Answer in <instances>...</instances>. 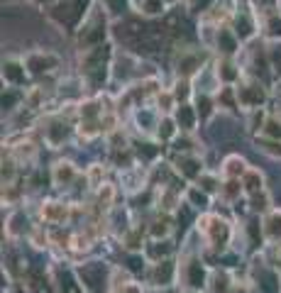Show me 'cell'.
I'll return each mask as SVG.
<instances>
[{
	"label": "cell",
	"instance_id": "cb8c5ba5",
	"mask_svg": "<svg viewBox=\"0 0 281 293\" xmlns=\"http://www.w3.org/2000/svg\"><path fill=\"white\" fill-rule=\"evenodd\" d=\"M188 198L193 200V205H198V208L208 205V195H206V191H198V188H191V191H188Z\"/></svg>",
	"mask_w": 281,
	"mask_h": 293
},
{
	"label": "cell",
	"instance_id": "836d02e7",
	"mask_svg": "<svg viewBox=\"0 0 281 293\" xmlns=\"http://www.w3.org/2000/svg\"><path fill=\"white\" fill-rule=\"evenodd\" d=\"M123 293H142V288L137 283H127V286H123Z\"/></svg>",
	"mask_w": 281,
	"mask_h": 293
},
{
	"label": "cell",
	"instance_id": "44dd1931",
	"mask_svg": "<svg viewBox=\"0 0 281 293\" xmlns=\"http://www.w3.org/2000/svg\"><path fill=\"white\" fill-rule=\"evenodd\" d=\"M264 135L271 137V140H281V122L279 120H267V125H264Z\"/></svg>",
	"mask_w": 281,
	"mask_h": 293
},
{
	"label": "cell",
	"instance_id": "d590c367",
	"mask_svg": "<svg viewBox=\"0 0 281 293\" xmlns=\"http://www.w3.org/2000/svg\"><path fill=\"white\" fill-rule=\"evenodd\" d=\"M34 3H44V0H34Z\"/></svg>",
	"mask_w": 281,
	"mask_h": 293
},
{
	"label": "cell",
	"instance_id": "2e32d148",
	"mask_svg": "<svg viewBox=\"0 0 281 293\" xmlns=\"http://www.w3.org/2000/svg\"><path fill=\"white\" fill-rule=\"evenodd\" d=\"M176 122H179L183 130H193V122H196L193 110H191L188 105H181V108H179V112H176Z\"/></svg>",
	"mask_w": 281,
	"mask_h": 293
},
{
	"label": "cell",
	"instance_id": "ffe728a7",
	"mask_svg": "<svg viewBox=\"0 0 281 293\" xmlns=\"http://www.w3.org/2000/svg\"><path fill=\"white\" fill-rule=\"evenodd\" d=\"M262 230H264V227H262ZM262 230H259V223H257V220H250V223H247V235H250V242H252L254 247L262 242Z\"/></svg>",
	"mask_w": 281,
	"mask_h": 293
},
{
	"label": "cell",
	"instance_id": "ba28073f",
	"mask_svg": "<svg viewBox=\"0 0 281 293\" xmlns=\"http://www.w3.org/2000/svg\"><path fill=\"white\" fill-rule=\"evenodd\" d=\"M176 169H179V174H183L186 179H198V176H200V161H198L196 156H181V159L176 161Z\"/></svg>",
	"mask_w": 281,
	"mask_h": 293
},
{
	"label": "cell",
	"instance_id": "8992f818",
	"mask_svg": "<svg viewBox=\"0 0 281 293\" xmlns=\"http://www.w3.org/2000/svg\"><path fill=\"white\" fill-rule=\"evenodd\" d=\"M186 283H188L191 288H200V286H206V266L200 264L198 259L188 262V266H186Z\"/></svg>",
	"mask_w": 281,
	"mask_h": 293
},
{
	"label": "cell",
	"instance_id": "f1b7e54d",
	"mask_svg": "<svg viewBox=\"0 0 281 293\" xmlns=\"http://www.w3.org/2000/svg\"><path fill=\"white\" fill-rule=\"evenodd\" d=\"M171 135H174V122L167 117V120H162V125H159V137H162V140H169Z\"/></svg>",
	"mask_w": 281,
	"mask_h": 293
},
{
	"label": "cell",
	"instance_id": "30bf717a",
	"mask_svg": "<svg viewBox=\"0 0 281 293\" xmlns=\"http://www.w3.org/2000/svg\"><path fill=\"white\" fill-rule=\"evenodd\" d=\"M264 235L269 239H281V210H271L264 218Z\"/></svg>",
	"mask_w": 281,
	"mask_h": 293
},
{
	"label": "cell",
	"instance_id": "484cf974",
	"mask_svg": "<svg viewBox=\"0 0 281 293\" xmlns=\"http://www.w3.org/2000/svg\"><path fill=\"white\" fill-rule=\"evenodd\" d=\"M198 183H200V188H203L206 193H213V191L218 188V181H215L213 176H203V174L198 176Z\"/></svg>",
	"mask_w": 281,
	"mask_h": 293
},
{
	"label": "cell",
	"instance_id": "d6986e66",
	"mask_svg": "<svg viewBox=\"0 0 281 293\" xmlns=\"http://www.w3.org/2000/svg\"><path fill=\"white\" fill-rule=\"evenodd\" d=\"M218 44L223 47V52H225V54H232V52L237 49V42H235V39H232V37H230V34L225 32V29L220 32V37H218Z\"/></svg>",
	"mask_w": 281,
	"mask_h": 293
},
{
	"label": "cell",
	"instance_id": "6da1fadb",
	"mask_svg": "<svg viewBox=\"0 0 281 293\" xmlns=\"http://www.w3.org/2000/svg\"><path fill=\"white\" fill-rule=\"evenodd\" d=\"M198 230L208 237L213 247H223L227 244V239H230V225L220 220L218 215H206V218H200L198 220Z\"/></svg>",
	"mask_w": 281,
	"mask_h": 293
},
{
	"label": "cell",
	"instance_id": "8fae6325",
	"mask_svg": "<svg viewBox=\"0 0 281 293\" xmlns=\"http://www.w3.org/2000/svg\"><path fill=\"white\" fill-rule=\"evenodd\" d=\"M56 64L54 56H47V54H32L27 59V69L32 73H42V71H49Z\"/></svg>",
	"mask_w": 281,
	"mask_h": 293
},
{
	"label": "cell",
	"instance_id": "e0dca14e",
	"mask_svg": "<svg viewBox=\"0 0 281 293\" xmlns=\"http://www.w3.org/2000/svg\"><path fill=\"white\" fill-rule=\"evenodd\" d=\"M211 293H227L230 291V279H227V274H220V271H215L211 279Z\"/></svg>",
	"mask_w": 281,
	"mask_h": 293
},
{
	"label": "cell",
	"instance_id": "f546056e",
	"mask_svg": "<svg viewBox=\"0 0 281 293\" xmlns=\"http://www.w3.org/2000/svg\"><path fill=\"white\" fill-rule=\"evenodd\" d=\"M267 29H269V34H271V37H281V17H279V15H274V17L269 20Z\"/></svg>",
	"mask_w": 281,
	"mask_h": 293
},
{
	"label": "cell",
	"instance_id": "4316f807",
	"mask_svg": "<svg viewBox=\"0 0 281 293\" xmlns=\"http://www.w3.org/2000/svg\"><path fill=\"white\" fill-rule=\"evenodd\" d=\"M169 252H171L169 242H156V247H149V254H152L154 259H159V257H167Z\"/></svg>",
	"mask_w": 281,
	"mask_h": 293
},
{
	"label": "cell",
	"instance_id": "5b68a950",
	"mask_svg": "<svg viewBox=\"0 0 281 293\" xmlns=\"http://www.w3.org/2000/svg\"><path fill=\"white\" fill-rule=\"evenodd\" d=\"M69 218V208L61 205V203H44L42 205V220L52 225H61Z\"/></svg>",
	"mask_w": 281,
	"mask_h": 293
},
{
	"label": "cell",
	"instance_id": "ac0fdd59",
	"mask_svg": "<svg viewBox=\"0 0 281 293\" xmlns=\"http://www.w3.org/2000/svg\"><path fill=\"white\" fill-rule=\"evenodd\" d=\"M237 76H239V73L235 71V66H232L230 61H223V64H220V78H223L225 83H232Z\"/></svg>",
	"mask_w": 281,
	"mask_h": 293
},
{
	"label": "cell",
	"instance_id": "e575fe53",
	"mask_svg": "<svg viewBox=\"0 0 281 293\" xmlns=\"http://www.w3.org/2000/svg\"><path fill=\"white\" fill-rule=\"evenodd\" d=\"M13 103H15V96H13V93L3 96V108H13Z\"/></svg>",
	"mask_w": 281,
	"mask_h": 293
},
{
	"label": "cell",
	"instance_id": "1f68e13d",
	"mask_svg": "<svg viewBox=\"0 0 281 293\" xmlns=\"http://www.w3.org/2000/svg\"><path fill=\"white\" fill-rule=\"evenodd\" d=\"M169 235V223H154V227H152V237H167Z\"/></svg>",
	"mask_w": 281,
	"mask_h": 293
},
{
	"label": "cell",
	"instance_id": "5bb4252c",
	"mask_svg": "<svg viewBox=\"0 0 281 293\" xmlns=\"http://www.w3.org/2000/svg\"><path fill=\"white\" fill-rule=\"evenodd\" d=\"M259 283H262V288H264L267 293H274V291H279V288H281V286H279V276H276L274 271H267V269L259 274Z\"/></svg>",
	"mask_w": 281,
	"mask_h": 293
},
{
	"label": "cell",
	"instance_id": "3957f363",
	"mask_svg": "<svg viewBox=\"0 0 281 293\" xmlns=\"http://www.w3.org/2000/svg\"><path fill=\"white\" fill-rule=\"evenodd\" d=\"M264 98H267V93L259 83H245L237 88V100L245 108H259L264 103Z\"/></svg>",
	"mask_w": 281,
	"mask_h": 293
},
{
	"label": "cell",
	"instance_id": "7c38bea8",
	"mask_svg": "<svg viewBox=\"0 0 281 293\" xmlns=\"http://www.w3.org/2000/svg\"><path fill=\"white\" fill-rule=\"evenodd\" d=\"M73 179H76V169L71 166V164L61 161V164L54 166V183L56 186H69Z\"/></svg>",
	"mask_w": 281,
	"mask_h": 293
},
{
	"label": "cell",
	"instance_id": "9c48e42d",
	"mask_svg": "<svg viewBox=\"0 0 281 293\" xmlns=\"http://www.w3.org/2000/svg\"><path fill=\"white\" fill-rule=\"evenodd\" d=\"M225 176L227 179H239V176H245V171H247V166H245V159L242 156H237V154H232V156H227L225 159Z\"/></svg>",
	"mask_w": 281,
	"mask_h": 293
},
{
	"label": "cell",
	"instance_id": "9a60e30c",
	"mask_svg": "<svg viewBox=\"0 0 281 293\" xmlns=\"http://www.w3.org/2000/svg\"><path fill=\"white\" fill-rule=\"evenodd\" d=\"M66 137V125H61V122H52V125L47 127V140L52 142V144H61Z\"/></svg>",
	"mask_w": 281,
	"mask_h": 293
},
{
	"label": "cell",
	"instance_id": "d6a6232c",
	"mask_svg": "<svg viewBox=\"0 0 281 293\" xmlns=\"http://www.w3.org/2000/svg\"><path fill=\"white\" fill-rule=\"evenodd\" d=\"M252 208L254 210H267V195H264V193H262V195L254 193L252 195Z\"/></svg>",
	"mask_w": 281,
	"mask_h": 293
},
{
	"label": "cell",
	"instance_id": "83f0119b",
	"mask_svg": "<svg viewBox=\"0 0 281 293\" xmlns=\"http://www.w3.org/2000/svg\"><path fill=\"white\" fill-rule=\"evenodd\" d=\"M262 149H264L267 154H271V156H281V142H279V140L262 142Z\"/></svg>",
	"mask_w": 281,
	"mask_h": 293
},
{
	"label": "cell",
	"instance_id": "52a82bcc",
	"mask_svg": "<svg viewBox=\"0 0 281 293\" xmlns=\"http://www.w3.org/2000/svg\"><path fill=\"white\" fill-rule=\"evenodd\" d=\"M242 186H245V191L247 193H262V188H264V179H262V174L257 171V169H247L245 171V176H242Z\"/></svg>",
	"mask_w": 281,
	"mask_h": 293
},
{
	"label": "cell",
	"instance_id": "d4e9b609",
	"mask_svg": "<svg viewBox=\"0 0 281 293\" xmlns=\"http://www.w3.org/2000/svg\"><path fill=\"white\" fill-rule=\"evenodd\" d=\"M61 293H81V286L78 283H73L69 274H64L61 276Z\"/></svg>",
	"mask_w": 281,
	"mask_h": 293
},
{
	"label": "cell",
	"instance_id": "603a6c76",
	"mask_svg": "<svg viewBox=\"0 0 281 293\" xmlns=\"http://www.w3.org/2000/svg\"><path fill=\"white\" fill-rule=\"evenodd\" d=\"M22 223H25V215H22V213H15L13 218H10L8 232H10V235H20V232H22Z\"/></svg>",
	"mask_w": 281,
	"mask_h": 293
},
{
	"label": "cell",
	"instance_id": "4fadbf2b",
	"mask_svg": "<svg viewBox=\"0 0 281 293\" xmlns=\"http://www.w3.org/2000/svg\"><path fill=\"white\" fill-rule=\"evenodd\" d=\"M3 76H5L8 83H22V81H25V69H22L17 61H8V64L3 66Z\"/></svg>",
	"mask_w": 281,
	"mask_h": 293
},
{
	"label": "cell",
	"instance_id": "4dcf8cb0",
	"mask_svg": "<svg viewBox=\"0 0 281 293\" xmlns=\"http://www.w3.org/2000/svg\"><path fill=\"white\" fill-rule=\"evenodd\" d=\"M198 112H200V117H208V115H211V100L206 96L198 98Z\"/></svg>",
	"mask_w": 281,
	"mask_h": 293
},
{
	"label": "cell",
	"instance_id": "7402d4cb",
	"mask_svg": "<svg viewBox=\"0 0 281 293\" xmlns=\"http://www.w3.org/2000/svg\"><path fill=\"white\" fill-rule=\"evenodd\" d=\"M242 188H245V186H239L237 179H230V181L223 186V193L227 195V198H235V195L242 193Z\"/></svg>",
	"mask_w": 281,
	"mask_h": 293
},
{
	"label": "cell",
	"instance_id": "7a4b0ae2",
	"mask_svg": "<svg viewBox=\"0 0 281 293\" xmlns=\"http://www.w3.org/2000/svg\"><path fill=\"white\" fill-rule=\"evenodd\" d=\"M78 276L91 293H103V288H105V266L100 262H93V264H86L84 269H78Z\"/></svg>",
	"mask_w": 281,
	"mask_h": 293
},
{
	"label": "cell",
	"instance_id": "277c9868",
	"mask_svg": "<svg viewBox=\"0 0 281 293\" xmlns=\"http://www.w3.org/2000/svg\"><path fill=\"white\" fill-rule=\"evenodd\" d=\"M174 274H176V266L174 262H169V259H159L152 269V281H154L156 286H169L171 281H174Z\"/></svg>",
	"mask_w": 281,
	"mask_h": 293
}]
</instances>
